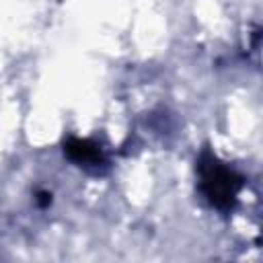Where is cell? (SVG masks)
I'll return each mask as SVG.
<instances>
[{
	"instance_id": "1",
	"label": "cell",
	"mask_w": 263,
	"mask_h": 263,
	"mask_svg": "<svg viewBox=\"0 0 263 263\" xmlns=\"http://www.w3.org/2000/svg\"><path fill=\"white\" fill-rule=\"evenodd\" d=\"M199 171H201L203 195L210 199L212 205H216L220 210H228L234 203L236 193L242 185L240 177H236L228 166L218 162L214 156H205L199 162Z\"/></svg>"
},
{
	"instance_id": "2",
	"label": "cell",
	"mask_w": 263,
	"mask_h": 263,
	"mask_svg": "<svg viewBox=\"0 0 263 263\" xmlns=\"http://www.w3.org/2000/svg\"><path fill=\"white\" fill-rule=\"evenodd\" d=\"M68 154L78 160V162H97L101 160V150L97 146H88V142H80V140H72V144L68 146Z\"/></svg>"
}]
</instances>
